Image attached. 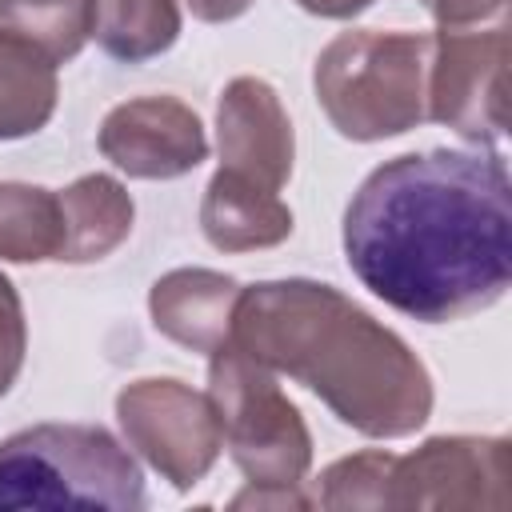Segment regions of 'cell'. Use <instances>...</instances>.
Masks as SVG:
<instances>
[{"label": "cell", "mask_w": 512, "mask_h": 512, "mask_svg": "<svg viewBox=\"0 0 512 512\" xmlns=\"http://www.w3.org/2000/svg\"><path fill=\"white\" fill-rule=\"evenodd\" d=\"M440 28H468V24H496L508 12V0H420Z\"/></svg>", "instance_id": "ffe728a7"}, {"label": "cell", "mask_w": 512, "mask_h": 512, "mask_svg": "<svg viewBox=\"0 0 512 512\" xmlns=\"http://www.w3.org/2000/svg\"><path fill=\"white\" fill-rule=\"evenodd\" d=\"M100 152L136 180H176L208 160L200 116L176 96H136L100 124Z\"/></svg>", "instance_id": "9c48e42d"}, {"label": "cell", "mask_w": 512, "mask_h": 512, "mask_svg": "<svg viewBox=\"0 0 512 512\" xmlns=\"http://www.w3.org/2000/svg\"><path fill=\"white\" fill-rule=\"evenodd\" d=\"M240 300V284L212 268H172L148 292V312L156 332L172 344L212 356L232 340V312Z\"/></svg>", "instance_id": "8fae6325"}, {"label": "cell", "mask_w": 512, "mask_h": 512, "mask_svg": "<svg viewBox=\"0 0 512 512\" xmlns=\"http://www.w3.org/2000/svg\"><path fill=\"white\" fill-rule=\"evenodd\" d=\"M208 396L224 448L248 484H300L312 468V432L276 384V372L240 344H220L208 364Z\"/></svg>", "instance_id": "5b68a950"}, {"label": "cell", "mask_w": 512, "mask_h": 512, "mask_svg": "<svg viewBox=\"0 0 512 512\" xmlns=\"http://www.w3.org/2000/svg\"><path fill=\"white\" fill-rule=\"evenodd\" d=\"M24 352H28L24 304H20L16 284L0 272V396H8V388L16 384L24 368Z\"/></svg>", "instance_id": "d6986e66"}, {"label": "cell", "mask_w": 512, "mask_h": 512, "mask_svg": "<svg viewBox=\"0 0 512 512\" xmlns=\"http://www.w3.org/2000/svg\"><path fill=\"white\" fill-rule=\"evenodd\" d=\"M56 60L28 36L0 24V140L40 132L56 112Z\"/></svg>", "instance_id": "5bb4252c"}, {"label": "cell", "mask_w": 512, "mask_h": 512, "mask_svg": "<svg viewBox=\"0 0 512 512\" xmlns=\"http://www.w3.org/2000/svg\"><path fill=\"white\" fill-rule=\"evenodd\" d=\"M304 12L312 16H328V20H352L364 8H372V0H296Z\"/></svg>", "instance_id": "603a6c76"}, {"label": "cell", "mask_w": 512, "mask_h": 512, "mask_svg": "<svg viewBox=\"0 0 512 512\" xmlns=\"http://www.w3.org/2000/svg\"><path fill=\"white\" fill-rule=\"evenodd\" d=\"M64 248V212L60 196L36 184H0V260L40 264L60 260Z\"/></svg>", "instance_id": "9a60e30c"}, {"label": "cell", "mask_w": 512, "mask_h": 512, "mask_svg": "<svg viewBox=\"0 0 512 512\" xmlns=\"http://www.w3.org/2000/svg\"><path fill=\"white\" fill-rule=\"evenodd\" d=\"M56 196H60V212H64V248H60L64 264L104 260L108 252H116L128 240L136 204L116 176L88 172Z\"/></svg>", "instance_id": "4fadbf2b"}, {"label": "cell", "mask_w": 512, "mask_h": 512, "mask_svg": "<svg viewBox=\"0 0 512 512\" xmlns=\"http://www.w3.org/2000/svg\"><path fill=\"white\" fill-rule=\"evenodd\" d=\"M232 344L316 392L332 416L372 440H400L432 416L424 360L372 312L320 280L240 288Z\"/></svg>", "instance_id": "7a4b0ae2"}, {"label": "cell", "mask_w": 512, "mask_h": 512, "mask_svg": "<svg viewBox=\"0 0 512 512\" xmlns=\"http://www.w3.org/2000/svg\"><path fill=\"white\" fill-rule=\"evenodd\" d=\"M344 256L388 308L448 324L492 308L512 284V188L492 148L384 160L344 212Z\"/></svg>", "instance_id": "6da1fadb"}, {"label": "cell", "mask_w": 512, "mask_h": 512, "mask_svg": "<svg viewBox=\"0 0 512 512\" xmlns=\"http://www.w3.org/2000/svg\"><path fill=\"white\" fill-rule=\"evenodd\" d=\"M216 148L220 168L280 192L292 176L296 136L276 88L260 76H236L216 104Z\"/></svg>", "instance_id": "30bf717a"}, {"label": "cell", "mask_w": 512, "mask_h": 512, "mask_svg": "<svg viewBox=\"0 0 512 512\" xmlns=\"http://www.w3.org/2000/svg\"><path fill=\"white\" fill-rule=\"evenodd\" d=\"M144 508L136 456L100 424H36L0 440V512Z\"/></svg>", "instance_id": "277c9868"}, {"label": "cell", "mask_w": 512, "mask_h": 512, "mask_svg": "<svg viewBox=\"0 0 512 512\" xmlns=\"http://www.w3.org/2000/svg\"><path fill=\"white\" fill-rule=\"evenodd\" d=\"M392 464H396V452H384V448L352 452V456L328 464L320 472V508H332V512L388 508Z\"/></svg>", "instance_id": "ac0fdd59"}, {"label": "cell", "mask_w": 512, "mask_h": 512, "mask_svg": "<svg viewBox=\"0 0 512 512\" xmlns=\"http://www.w3.org/2000/svg\"><path fill=\"white\" fill-rule=\"evenodd\" d=\"M116 420L128 448H136L176 492L196 488L224 448L212 396L172 376L124 384L116 396Z\"/></svg>", "instance_id": "52a82bcc"}, {"label": "cell", "mask_w": 512, "mask_h": 512, "mask_svg": "<svg viewBox=\"0 0 512 512\" xmlns=\"http://www.w3.org/2000/svg\"><path fill=\"white\" fill-rule=\"evenodd\" d=\"M508 24L440 28L432 36L424 108L456 136L492 148L504 140L508 112Z\"/></svg>", "instance_id": "8992f818"}, {"label": "cell", "mask_w": 512, "mask_h": 512, "mask_svg": "<svg viewBox=\"0 0 512 512\" xmlns=\"http://www.w3.org/2000/svg\"><path fill=\"white\" fill-rule=\"evenodd\" d=\"M512 448L504 436H432L396 456L388 508H508Z\"/></svg>", "instance_id": "ba28073f"}, {"label": "cell", "mask_w": 512, "mask_h": 512, "mask_svg": "<svg viewBox=\"0 0 512 512\" xmlns=\"http://www.w3.org/2000/svg\"><path fill=\"white\" fill-rule=\"evenodd\" d=\"M0 24L28 36L56 64H64L88 44L96 0H0Z\"/></svg>", "instance_id": "e0dca14e"}, {"label": "cell", "mask_w": 512, "mask_h": 512, "mask_svg": "<svg viewBox=\"0 0 512 512\" xmlns=\"http://www.w3.org/2000/svg\"><path fill=\"white\" fill-rule=\"evenodd\" d=\"M96 44L124 64L152 60L168 52L180 36L176 0H96Z\"/></svg>", "instance_id": "2e32d148"}, {"label": "cell", "mask_w": 512, "mask_h": 512, "mask_svg": "<svg viewBox=\"0 0 512 512\" xmlns=\"http://www.w3.org/2000/svg\"><path fill=\"white\" fill-rule=\"evenodd\" d=\"M432 36L404 28H352L316 56V100L332 128L372 144L416 128L424 108Z\"/></svg>", "instance_id": "3957f363"}, {"label": "cell", "mask_w": 512, "mask_h": 512, "mask_svg": "<svg viewBox=\"0 0 512 512\" xmlns=\"http://www.w3.org/2000/svg\"><path fill=\"white\" fill-rule=\"evenodd\" d=\"M200 228H204L208 244L220 252L276 248L292 236V208L276 192H268L228 168H216V176L208 180L204 200H200Z\"/></svg>", "instance_id": "7c38bea8"}, {"label": "cell", "mask_w": 512, "mask_h": 512, "mask_svg": "<svg viewBox=\"0 0 512 512\" xmlns=\"http://www.w3.org/2000/svg\"><path fill=\"white\" fill-rule=\"evenodd\" d=\"M192 8L196 20H208V24H224V20H236L252 8V0H184Z\"/></svg>", "instance_id": "7402d4cb"}, {"label": "cell", "mask_w": 512, "mask_h": 512, "mask_svg": "<svg viewBox=\"0 0 512 512\" xmlns=\"http://www.w3.org/2000/svg\"><path fill=\"white\" fill-rule=\"evenodd\" d=\"M312 500L300 492V484H248L240 496H232V508H308Z\"/></svg>", "instance_id": "44dd1931"}]
</instances>
